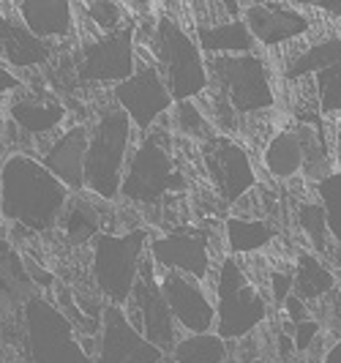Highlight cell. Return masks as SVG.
<instances>
[{
	"mask_svg": "<svg viewBox=\"0 0 341 363\" xmlns=\"http://www.w3.org/2000/svg\"><path fill=\"white\" fill-rule=\"evenodd\" d=\"M69 202V186L33 156L14 153L0 169V213L30 233H47Z\"/></svg>",
	"mask_w": 341,
	"mask_h": 363,
	"instance_id": "cell-1",
	"label": "cell"
},
{
	"mask_svg": "<svg viewBox=\"0 0 341 363\" xmlns=\"http://www.w3.org/2000/svg\"><path fill=\"white\" fill-rule=\"evenodd\" d=\"M208 77L213 88V121L233 128V118L265 112L276 104L268 66L257 55H213L208 60Z\"/></svg>",
	"mask_w": 341,
	"mask_h": 363,
	"instance_id": "cell-2",
	"label": "cell"
},
{
	"mask_svg": "<svg viewBox=\"0 0 341 363\" xmlns=\"http://www.w3.org/2000/svg\"><path fill=\"white\" fill-rule=\"evenodd\" d=\"M153 55L159 60V74L175 101H191L211 88L208 63L202 60L197 38H191L172 17L162 14L153 30Z\"/></svg>",
	"mask_w": 341,
	"mask_h": 363,
	"instance_id": "cell-3",
	"label": "cell"
},
{
	"mask_svg": "<svg viewBox=\"0 0 341 363\" xmlns=\"http://www.w3.org/2000/svg\"><path fill=\"white\" fill-rule=\"evenodd\" d=\"M131 118L121 107L104 109L90 128L85 186L101 200H115L123 186V164L131 143Z\"/></svg>",
	"mask_w": 341,
	"mask_h": 363,
	"instance_id": "cell-4",
	"label": "cell"
},
{
	"mask_svg": "<svg viewBox=\"0 0 341 363\" xmlns=\"http://www.w3.org/2000/svg\"><path fill=\"white\" fill-rule=\"evenodd\" d=\"M268 317V301L235 257H224L216 279V333L224 342L243 339Z\"/></svg>",
	"mask_w": 341,
	"mask_h": 363,
	"instance_id": "cell-5",
	"label": "cell"
},
{
	"mask_svg": "<svg viewBox=\"0 0 341 363\" xmlns=\"http://www.w3.org/2000/svg\"><path fill=\"white\" fill-rule=\"evenodd\" d=\"M147 230H128L123 235L101 233L93 243V279L115 306L128 301L142 271V249Z\"/></svg>",
	"mask_w": 341,
	"mask_h": 363,
	"instance_id": "cell-6",
	"label": "cell"
},
{
	"mask_svg": "<svg viewBox=\"0 0 341 363\" xmlns=\"http://www.w3.org/2000/svg\"><path fill=\"white\" fill-rule=\"evenodd\" d=\"M25 330L30 363H93L77 342L69 317L38 295L25 301Z\"/></svg>",
	"mask_w": 341,
	"mask_h": 363,
	"instance_id": "cell-7",
	"label": "cell"
},
{
	"mask_svg": "<svg viewBox=\"0 0 341 363\" xmlns=\"http://www.w3.org/2000/svg\"><path fill=\"white\" fill-rule=\"evenodd\" d=\"M183 189H186V178L172 164V156L167 153L159 137H150L134 150L123 186H121V194L126 200L153 205L167 194L183 191Z\"/></svg>",
	"mask_w": 341,
	"mask_h": 363,
	"instance_id": "cell-8",
	"label": "cell"
},
{
	"mask_svg": "<svg viewBox=\"0 0 341 363\" xmlns=\"http://www.w3.org/2000/svg\"><path fill=\"white\" fill-rule=\"evenodd\" d=\"M202 164L216 186V194L227 205L237 202L257 186V172L246 147L224 134H216L208 143H202Z\"/></svg>",
	"mask_w": 341,
	"mask_h": 363,
	"instance_id": "cell-9",
	"label": "cell"
},
{
	"mask_svg": "<svg viewBox=\"0 0 341 363\" xmlns=\"http://www.w3.org/2000/svg\"><path fill=\"white\" fill-rule=\"evenodd\" d=\"M134 69V30L123 28L82 47L77 77L82 82H126Z\"/></svg>",
	"mask_w": 341,
	"mask_h": 363,
	"instance_id": "cell-10",
	"label": "cell"
},
{
	"mask_svg": "<svg viewBox=\"0 0 341 363\" xmlns=\"http://www.w3.org/2000/svg\"><path fill=\"white\" fill-rule=\"evenodd\" d=\"M115 101L131 118L134 126L147 128L172 107L175 99H172L159 69L150 63H142L126 82L115 85Z\"/></svg>",
	"mask_w": 341,
	"mask_h": 363,
	"instance_id": "cell-11",
	"label": "cell"
},
{
	"mask_svg": "<svg viewBox=\"0 0 341 363\" xmlns=\"http://www.w3.org/2000/svg\"><path fill=\"white\" fill-rule=\"evenodd\" d=\"M164 352L153 347L128 323L126 311L115 303L101 311V339L96 363H162Z\"/></svg>",
	"mask_w": 341,
	"mask_h": 363,
	"instance_id": "cell-12",
	"label": "cell"
},
{
	"mask_svg": "<svg viewBox=\"0 0 341 363\" xmlns=\"http://www.w3.org/2000/svg\"><path fill=\"white\" fill-rule=\"evenodd\" d=\"M153 259L189 279H205L211 271V235L202 227H178L150 243Z\"/></svg>",
	"mask_w": 341,
	"mask_h": 363,
	"instance_id": "cell-13",
	"label": "cell"
},
{
	"mask_svg": "<svg viewBox=\"0 0 341 363\" xmlns=\"http://www.w3.org/2000/svg\"><path fill=\"white\" fill-rule=\"evenodd\" d=\"M134 306L140 311V333L159 347L162 352H172L178 347V336H175V317L164 301V292L159 279L153 276V265L142 262V271L137 279V287L131 292Z\"/></svg>",
	"mask_w": 341,
	"mask_h": 363,
	"instance_id": "cell-14",
	"label": "cell"
},
{
	"mask_svg": "<svg viewBox=\"0 0 341 363\" xmlns=\"http://www.w3.org/2000/svg\"><path fill=\"white\" fill-rule=\"evenodd\" d=\"M243 22L262 47H279L311 30V19L292 3H243Z\"/></svg>",
	"mask_w": 341,
	"mask_h": 363,
	"instance_id": "cell-15",
	"label": "cell"
},
{
	"mask_svg": "<svg viewBox=\"0 0 341 363\" xmlns=\"http://www.w3.org/2000/svg\"><path fill=\"white\" fill-rule=\"evenodd\" d=\"M159 284L175 323H180L189 333H211V328L216 325V306L208 301L197 279L169 271L159 279Z\"/></svg>",
	"mask_w": 341,
	"mask_h": 363,
	"instance_id": "cell-16",
	"label": "cell"
},
{
	"mask_svg": "<svg viewBox=\"0 0 341 363\" xmlns=\"http://www.w3.org/2000/svg\"><path fill=\"white\" fill-rule=\"evenodd\" d=\"M90 128L72 126L63 131V137H57L50 150L44 153L41 164L52 172L60 183H66L69 189H82L85 186V156H88Z\"/></svg>",
	"mask_w": 341,
	"mask_h": 363,
	"instance_id": "cell-17",
	"label": "cell"
},
{
	"mask_svg": "<svg viewBox=\"0 0 341 363\" xmlns=\"http://www.w3.org/2000/svg\"><path fill=\"white\" fill-rule=\"evenodd\" d=\"M50 44L14 14H0V57L14 69H33L50 60Z\"/></svg>",
	"mask_w": 341,
	"mask_h": 363,
	"instance_id": "cell-18",
	"label": "cell"
},
{
	"mask_svg": "<svg viewBox=\"0 0 341 363\" xmlns=\"http://www.w3.org/2000/svg\"><path fill=\"white\" fill-rule=\"evenodd\" d=\"M9 115L28 134H50L63 123L66 107L50 93H17L9 104Z\"/></svg>",
	"mask_w": 341,
	"mask_h": 363,
	"instance_id": "cell-19",
	"label": "cell"
},
{
	"mask_svg": "<svg viewBox=\"0 0 341 363\" xmlns=\"http://www.w3.org/2000/svg\"><path fill=\"white\" fill-rule=\"evenodd\" d=\"M262 162H265V169H268L276 181H289V178H295L298 172H303L306 145H303L301 123L276 131L268 140V145H265Z\"/></svg>",
	"mask_w": 341,
	"mask_h": 363,
	"instance_id": "cell-20",
	"label": "cell"
},
{
	"mask_svg": "<svg viewBox=\"0 0 341 363\" xmlns=\"http://www.w3.org/2000/svg\"><path fill=\"white\" fill-rule=\"evenodd\" d=\"M17 9L38 38H66L72 33L74 6L69 0H25Z\"/></svg>",
	"mask_w": 341,
	"mask_h": 363,
	"instance_id": "cell-21",
	"label": "cell"
},
{
	"mask_svg": "<svg viewBox=\"0 0 341 363\" xmlns=\"http://www.w3.org/2000/svg\"><path fill=\"white\" fill-rule=\"evenodd\" d=\"M197 44L202 52L211 55H254L257 47L252 30L237 17L218 25H199Z\"/></svg>",
	"mask_w": 341,
	"mask_h": 363,
	"instance_id": "cell-22",
	"label": "cell"
},
{
	"mask_svg": "<svg viewBox=\"0 0 341 363\" xmlns=\"http://www.w3.org/2000/svg\"><path fill=\"white\" fill-rule=\"evenodd\" d=\"M336 273L325 265L323 259L311 252H301L295 262V295L303 303L323 301L325 295L336 292Z\"/></svg>",
	"mask_w": 341,
	"mask_h": 363,
	"instance_id": "cell-23",
	"label": "cell"
},
{
	"mask_svg": "<svg viewBox=\"0 0 341 363\" xmlns=\"http://www.w3.org/2000/svg\"><path fill=\"white\" fill-rule=\"evenodd\" d=\"M333 66H341V36L339 33H330L328 38H320L317 44H311L308 50L298 52L292 60H287V69L284 77L289 82H298L308 74H323Z\"/></svg>",
	"mask_w": 341,
	"mask_h": 363,
	"instance_id": "cell-24",
	"label": "cell"
},
{
	"mask_svg": "<svg viewBox=\"0 0 341 363\" xmlns=\"http://www.w3.org/2000/svg\"><path fill=\"white\" fill-rule=\"evenodd\" d=\"M224 233H227L230 252H235V255H254V252L265 249L270 240L276 238V233H273V227H270L268 221H259V218H240V216L227 218Z\"/></svg>",
	"mask_w": 341,
	"mask_h": 363,
	"instance_id": "cell-25",
	"label": "cell"
},
{
	"mask_svg": "<svg viewBox=\"0 0 341 363\" xmlns=\"http://www.w3.org/2000/svg\"><path fill=\"white\" fill-rule=\"evenodd\" d=\"M175 363H224L227 342L218 333H191L172 350Z\"/></svg>",
	"mask_w": 341,
	"mask_h": 363,
	"instance_id": "cell-26",
	"label": "cell"
},
{
	"mask_svg": "<svg viewBox=\"0 0 341 363\" xmlns=\"http://www.w3.org/2000/svg\"><path fill=\"white\" fill-rule=\"evenodd\" d=\"M298 224H301V230L308 238L311 249L317 252V257L330 255L333 238H330V230H328V216H325L323 202H301L298 205Z\"/></svg>",
	"mask_w": 341,
	"mask_h": 363,
	"instance_id": "cell-27",
	"label": "cell"
},
{
	"mask_svg": "<svg viewBox=\"0 0 341 363\" xmlns=\"http://www.w3.org/2000/svg\"><path fill=\"white\" fill-rule=\"evenodd\" d=\"M19 292L25 298H30L28 295V273H25L14 252H3L0 255V311L6 309L11 301H17Z\"/></svg>",
	"mask_w": 341,
	"mask_h": 363,
	"instance_id": "cell-28",
	"label": "cell"
},
{
	"mask_svg": "<svg viewBox=\"0 0 341 363\" xmlns=\"http://www.w3.org/2000/svg\"><path fill=\"white\" fill-rule=\"evenodd\" d=\"M99 227H101V216H99V211L90 202L77 200L69 208V213H66V233H69L72 243H85L93 235L99 238L101 235Z\"/></svg>",
	"mask_w": 341,
	"mask_h": 363,
	"instance_id": "cell-29",
	"label": "cell"
},
{
	"mask_svg": "<svg viewBox=\"0 0 341 363\" xmlns=\"http://www.w3.org/2000/svg\"><path fill=\"white\" fill-rule=\"evenodd\" d=\"M317 197L325 208L330 238L336 246H341V169H336L333 175H328L325 181L317 183Z\"/></svg>",
	"mask_w": 341,
	"mask_h": 363,
	"instance_id": "cell-30",
	"label": "cell"
},
{
	"mask_svg": "<svg viewBox=\"0 0 341 363\" xmlns=\"http://www.w3.org/2000/svg\"><path fill=\"white\" fill-rule=\"evenodd\" d=\"M175 126L186 137H194V140H202V143H208L211 137H216V131L211 128L208 118L202 115V109L194 101H180V104H175Z\"/></svg>",
	"mask_w": 341,
	"mask_h": 363,
	"instance_id": "cell-31",
	"label": "cell"
},
{
	"mask_svg": "<svg viewBox=\"0 0 341 363\" xmlns=\"http://www.w3.org/2000/svg\"><path fill=\"white\" fill-rule=\"evenodd\" d=\"M314 91H317V99H320V107L325 115L341 112V66H333L328 72L317 74Z\"/></svg>",
	"mask_w": 341,
	"mask_h": 363,
	"instance_id": "cell-32",
	"label": "cell"
},
{
	"mask_svg": "<svg viewBox=\"0 0 341 363\" xmlns=\"http://www.w3.org/2000/svg\"><path fill=\"white\" fill-rule=\"evenodd\" d=\"M88 11V17L104 30V33H115V28L121 25L123 19V6L115 3V0H90L82 6Z\"/></svg>",
	"mask_w": 341,
	"mask_h": 363,
	"instance_id": "cell-33",
	"label": "cell"
},
{
	"mask_svg": "<svg viewBox=\"0 0 341 363\" xmlns=\"http://www.w3.org/2000/svg\"><path fill=\"white\" fill-rule=\"evenodd\" d=\"M320 333H323V328L317 320H303V323H298L295 330H292V345L298 350V355H306V352H311L314 345H320Z\"/></svg>",
	"mask_w": 341,
	"mask_h": 363,
	"instance_id": "cell-34",
	"label": "cell"
},
{
	"mask_svg": "<svg viewBox=\"0 0 341 363\" xmlns=\"http://www.w3.org/2000/svg\"><path fill=\"white\" fill-rule=\"evenodd\" d=\"M295 295V271H273L270 273V301L284 309L289 298Z\"/></svg>",
	"mask_w": 341,
	"mask_h": 363,
	"instance_id": "cell-35",
	"label": "cell"
},
{
	"mask_svg": "<svg viewBox=\"0 0 341 363\" xmlns=\"http://www.w3.org/2000/svg\"><path fill=\"white\" fill-rule=\"evenodd\" d=\"M284 311L289 314V323H303V320H308V314H306V303L298 298V295H292L287 303H284Z\"/></svg>",
	"mask_w": 341,
	"mask_h": 363,
	"instance_id": "cell-36",
	"label": "cell"
},
{
	"mask_svg": "<svg viewBox=\"0 0 341 363\" xmlns=\"http://www.w3.org/2000/svg\"><path fill=\"white\" fill-rule=\"evenodd\" d=\"M17 88H19V79H17V77L9 72V69H3V66H0V96H3V93L17 91Z\"/></svg>",
	"mask_w": 341,
	"mask_h": 363,
	"instance_id": "cell-37",
	"label": "cell"
},
{
	"mask_svg": "<svg viewBox=\"0 0 341 363\" xmlns=\"http://www.w3.org/2000/svg\"><path fill=\"white\" fill-rule=\"evenodd\" d=\"M314 9H320L323 14H330V19L341 22V0H325V3H314Z\"/></svg>",
	"mask_w": 341,
	"mask_h": 363,
	"instance_id": "cell-38",
	"label": "cell"
},
{
	"mask_svg": "<svg viewBox=\"0 0 341 363\" xmlns=\"http://www.w3.org/2000/svg\"><path fill=\"white\" fill-rule=\"evenodd\" d=\"M323 363H341V339H339V342H336L333 347H330L328 352H325Z\"/></svg>",
	"mask_w": 341,
	"mask_h": 363,
	"instance_id": "cell-39",
	"label": "cell"
},
{
	"mask_svg": "<svg viewBox=\"0 0 341 363\" xmlns=\"http://www.w3.org/2000/svg\"><path fill=\"white\" fill-rule=\"evenodd\" d=\"M336 164L341 167V134H339V140H336Z\"/></svg>",
	"mask_w": 341,
	"mask_h": 363,
	"instance_id": "cell-40",
	"label": "cell"
},
{
	"mask_svg": "<svg viewBox=\"0 0 341 363\" xmlns=\"http://www.w3.org/2000/svg\"><path fill=\"white\" fill-rule=\"evenodd\" d=\"M3 252H9V243H6V240H0V255H3Z\"/></svg>",
	"mask_w": 341,
	"mask_h": 363,
	"instance_id": "cell-41",
	"label": "cell"
},
{
	"mask_svg": "<svg viewBox=\"0 0 341 363\" xmlns=\"http://www.w3.org/2000/svg\"><path fill=\"white\" fill-rule=\"evenodd\" d=\"M336 33H339V36H341V22H339V25H336Z\"/></svg>",
	"mask_w": 341,
	"mask_h": 363,
	"instance_id": "cell-42",
	"label": "cell"
},
{
	"mask_svg": "<svg viewBox=\"0 0 341 363\" xmlns=\"http://www.w3.org/2000/svg\"><path fill=\"white\" fill-rule=\"evenodd\" d=\"M240 363H265V361H240Z\"/></svg>",
	"mask_w": 341,
	"mask_h": 363,
	"instance_id": "cell-43",
	"label": "cell"
}]
</instances>
